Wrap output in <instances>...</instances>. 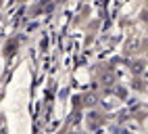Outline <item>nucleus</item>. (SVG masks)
Instances as JSON below:
<instances>
[{
    "mask_svg": "<svg viewBox=\"0 0 148 134\" xmlns=\"http://www.w3.org/2000/svg\"><path fill=\"white\" fill-rule=\"evenodd\" d=\"M146 57H148V55H146Z\"/></svg>",
    "mask_w": 148,
    "mask_h": 134,
    "instance_id": "nucleus-5",
    "label": "nucleus"
},
{
    "mask_svg": "<svg viewBox=\"0 0 148 134\" xmlns=\"http://www.w3.org/2000/svg\"><path fill=\"white\" fill-rule=\"evenodd\" d=\"M132 71L134 73H144V61H136L132 65Z\"/></svg>",
    "mask_w": 148,
    "mask_h": 134,
    "instance_id": "nucleus-1",
    "label": "nucleus"
},
{
    "mask_svg": "<svg viewBox=\"0 0 148 134\" xmlns=\"http://www.w3.org/2000/svg\"><path fill=\"white\" fill-rule=\"evenodd\" d=\"M94 103H96V97H94V94H90V97H86V105H88V107H92Z\"/></svg>",
    "mask_w": 148,
    "mask_h": 134,
    "instance_id": "nucleus-3",
    "label": "nucleus"
},
{
    "mask_svg": "<svg viewBox=\"0 0 148 134\" xmlns=\"http://www.w3.org/2000/svg\"><path fill=\"white\" fill-rule=\"evenodd\" d=\"M102 84H104V86H113V84H115V75H113V73H104V75H102Z\"/></svg>",
    "mask_w": 148,
    "mask_h": 134,
    "instance_id": "nucleus-2",
    "label": "nucleus"
},
{
    "mask_svg": "<svg viewBox=\"0 0 148 134\" xmlns=\"http://www.w3.org/2000/svg\"><path fill=\"white\" fill-rule=\"evenodd\" d=\"M142 19H144V21H148V11H142Z\"/></svg>",
    "mask_w": 148,
    "mask_h": 134,
    "instance_id": "nucleus-4",
    "label": "nucleus"
}]
</instances>
